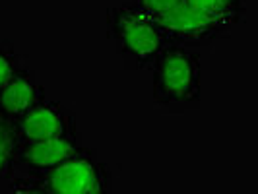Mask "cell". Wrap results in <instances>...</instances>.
<instances>
[{
	"label": "cell",
	"instance_id": "obj_4",
	"mask_svg": "<svg viewBox=\"0 0 258 194\" xmlns=\"http://www.w3.org/2000/svg\"><path fill=\"white\" fill-rule=\"evenodd\" d=\"M155 22L165 33L169 45H177V47L192 49V51L208 49L231 35V31H227L225 27L196 14L184 4Z\"/></svg>",
	"mask_w": 258,
	"mask_h": 194
},
{
	"label": "cell",
	"instance_id": "obj_10",
	"mask_svg": "<svg viewBox=\"0 0 258 194\" xmlns=\"http://www.w3.org/2000/svg\"><path fill=\"white\" fill-rule=\"evenodd\" d=\"M0 194H47L41 182L27 173H14L0 182Z\"/></svg>",
	"mask_w": 258,
	"mask_h": 194
},
{
	"label": "cell",
	"instance_id": "obj_1",
	"mask_svg": "<svg viewBox=\"0 0 258 194\" xmlns=\"http://www.w3.org/2000/svg\"><path fill=\"white\" fill-rule=\"evenodd\" d=\"M152 101L165 115H182L202 101L200 51L167 45L152 66Z\"/></svg>",
	"mask_w": 258,
	"mask_h": 194
},
{
	"label": "cell",
	"instance_id": "obj_11",
	"mask_svg": "<svg viewBox=\"0 0 258 194\" xmlns=\"http://www.w3.org/2000/svg\"><path fill=\"white\" fill-rule=\"evenodd\" d=\"M20 66H22V60L12 41L0 39V88L10 80V76Z\"/></svg>",
	"mask_w": 258,
	"mask_h": 194
},
{
	"label": "cell",
	"instance_id": "obj_6",
	"mask_svg": "<svg viewBox=\"0 0 258 194\" xmlns=\"http://www.w3.org/2000/svg\"><path fill=\"white\" fill-rule=\"evenodd\" d=\"M84 148L80 132H68L56 138L41 140V142L20 144L16 152V171L14 173H43L64 163L66 159Z\"/></svg>",
	"mask_w": 258,
	"mask_h": 194
},
{
	"label": "cell",
	"instance_id": "obj_7",
	"mask_svg": "<svg viewBox=\"0 0 258 194\" xmlns=\"http://www.w3.org/2000/svg\"><path fill=\"white\" fill-rule=\"evenodd\" d=\"M45 99L47 91L37 82L33 70L27 64H22L0 88V118L14 124Z\"/></svg>",
	"mask_w": 258,
	"mask_h": 194
},
{
	"label": "cell",
	"instance_id": "obj_8",
	"mask_svg": "<svg viewBox=\"0 0 258 194\" xmlns=\"http://www.w3.org/2000/svg\"><path fill=\"white\" fill-rule=\"evenodd\" d=\"M246 2L248 0H184V6L233 31L246 22Z\"/></svg>",
	"mask_w": 258,
	"mask_h": 194
},
{
	"label": "cell",
	"instance_id": "obj_9",
	"mask_svg": "<svg viewBox=\"0 0 258 194\" xmlns=\"http://www.w3.org/2000/svg\"><path fill=\"white\" fill-rule=\"evenodd\" d=\"M18 140L14 134L12 124L0 118V182L6 181L16 171V152H18Z\"/></svg>",
	"mask_w": 258,
	"mask_h": 194
},
{
	"label": "cell",
	"instance_id": "obj_2",
	"mask_svg": "<svg viewBox=\"0 0 258 194\" xmlns=\"http://www.w3.org/2000/svg\"><path fill=\"white\" fill-rule=\"evenodd\" d=\"M107 39L115 43L116 54L126 70H146L167 47V37L159 24L136 10L130 2L107 8Z\"/></svg>",
	"mask_w": 258,
	"mask_h": 194
},
{
	"label": "cell",
	"instance_id": "obj_3",
	"mask_svg": "<svg viewBox=\"0 0 258 194\" xmlns=\"http://www.w3.org/2000/svg\"><path fill=\"white\" fill-rule=\"evenodd\" d=\"M27 175H33L47 194H113L111 169L86 146L64 163Z\"/></svg>",
	"mask_w": 258,
	"mask_h": 194
},
{
	"label": "cell",
	"instance_id": "obj_5",
	"mask_svg": "<svg viewBox=\"0 0 258 194\" xmlns=\"http://www.w3.org/2000/svg\"><path fill=\"white\" fill-rule=\"evenodd\" d=\"M12 128L18 144H31L74 132L78 124L74 113L64 103L47 97L14 122Z\"/></svg>",
	"mask_w": 258,
	"mask_h": 194
},
{
	"label": "cell",
	"instance_id": "obj_12",
	"mask_svg": "<svg viewBox=\"0 0 258 194\" xmlns=\"http://www.w3.org/2000/svg\"><path fill=\"white\" fill-rule=\"evenodd\" d=\"M130 4L136 10L150 16L152 20H159V18L171 14L173 10H177L179 6H182L184 0H130Z\"/></svg>",
	"mask_w": 258,
	"mask_h": 194
}]
</instances>
